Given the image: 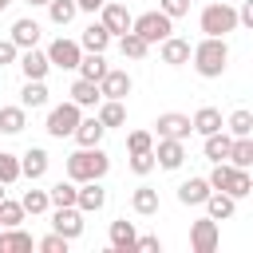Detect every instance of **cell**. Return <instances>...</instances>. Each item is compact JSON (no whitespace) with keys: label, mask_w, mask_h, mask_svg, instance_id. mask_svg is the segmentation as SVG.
<instances>
[{"label":"cell","mask_w":253,"mask_h":253,"mask_svg":"<svg viewBox=\"0 0 253 253\" xmlns=\"http://www.w3.org/2000/svg\"><path fill=\"white\" fill-rule=\"evenodd\" d=\"M182 162H186V142H178V138H158V146H154V166L178 170Z\"/></svg>","instance_id":"obj_12"},{"label":"cell","mask_w":253,"mask_h":253,"mask_svg":"<svg viewBox=\"0 0 253 253\" xmlns=\"http://www.w3.org/2000/svg\"><path fill=\"white\" fill-rule=\"evenodd\" d=\"M47 150L43 146H28L24 154H20V178H28V182H40L43 174H47Z\"/></svg>","instance_id":"obj_13"},{"label":"cell","mask_w":253,"mask_h":253,"mask_svg":"<svg viewBox=\"0 0 253 253\" xmlns=\"http://www.w3.org/2000/svg\"><path fill=\"white\" fill-rule=\"evenodd\" d=\"M134 221H126V217H119V221H111V233H107V241H111V249L115 253H126V249H134Z\"/></svg>","instance_id":"obj_20"},{"label":"cell","mask_w":253,"mask_h":253,"mask_svg":"<svg viewBox=\"0 0 253 253\" xmlns=\"http://www.w3.org/2000/svg\"><path fill=\"white\" fill-rule=\"evenodd\" d=\"M130 206H134V213H142V217L158 213V190H154V186H138V190L130 194Z\"/></svg>","instance_id":"obj_32"},{"label":"cell","mask_w":253,"mask_h":253,"mask_svg":"<svg viewBox=\"0 0 253 253\" xmlns=\"http://www.w3.org/2000/svg\"><path fill=\"white\" fill-rule=\"evenodd\" d=\"M43 55H47V63H51V67L75 71V67H79L83 47H79V40H63V36H59V40H51V43H47V51H43Z\"/></svg>","instance_id":"obj_6"},{"label":"cell","mask_w":253,"mask_h":253,"mask_svg":"<svg viewBox=\"0 0 253 253\" xmlns=\"http://www.w3.org/2000/svg\"><path fill=\"white\" fill-rule=\"evenodd\" d=\"M75 190H79V186L67 178V182H55V186L47 190V198H51V206H75Z\"/></svg>","instance_id":"obj_38"},{"label":"cell","mask_w":253,"mask_h":253,"mask_svg":"<svg viewBox=\"0 0 253 253\" xmlns=\"http://www.w3.org/2000/svg\"><path fill=\"white\" fill-rule=\"evenodd\" d=\"M119 51H123L126 59H142V55L150 51V43H146L138 32H123V36H119Z\"/></svg>","instance_id":"obj_34"},{"label":"cell","mask_w":253,"mask_h":253,"mask_svg":"<svg viewBox=\"0 0 253 253\" xmlns=\"http://www.w3.org/2000/svg\"><path fill=\"white\" fill-rule=\"evenodd\" d=\"M198 24H202L206 36H229V32H237V8L225 4V0H213V4L202 8Z\"/></svg>","instance_id":"obj_3"},{"label":"cell","mask_w":253,"mask_h":253,"mask_svg":"<svg viewBox=\"0 0 253 253\" xmlns=\"http://www.w3.org/2000/svg\"><path fill=\"white\" fill-rule=\"evenodd\" d=\"M99 83H91V79H75L71 83V103L75 107H99Z\"/></svg>","instance_id":"obj_30"},{"label":"cell","mask_w":253,"mask_h":253,"mask_svg":"<svg viewBox=\"0 0 253 253\" xmlns=\"http://www.w3.org/2000/svg\"><path fill=\"white\" fill-rule=\"evenodd\" d=\"M158 12H166L170 20H178V16L190 12V0H158Z\"/></svg>","instance_id":"obj_45"},{"label":"cell","mask_w":253,"mask_h":253,"mask_svg":"<svg viewBox=\"0 0 253 253\" xmlns=\"http://www.w3.org/2000/svg\"><path fill=\"white\" fill-rule=\"evenodd\" d=\"M28 126V111L24 107H0V130L4 134H20Z\"/></svg>","instance_id":"obj_33"},{"label":"cell","mask_w":253,"mask_h":253,"mask_svg":"<svg viewBox=\"0 0 253 253\" xmlns=\"http://www.w3.org/2000/svg\"><path fill=\"white\" fill-rule=\"evenodd\" d=\"M75 206H79L83 213H99V210L107 206V190H103L99 182H79V190H75Z\"/></svg>","instance_id":"obj_16"},{"label":"cell","mask_w":253,"mask_h":253,"mask_svg":"<svg viewBox=\"0 0 253 253\" xmlns=\"http://www.w3.org/2000/svg\"><path fill=\"white\" fill-rule=\"evenodd\" d=\"M130 32H138L146 43H162V40L174 32V20H170L166 12H158V8H154V12L134 16V20H130Z\"/></svg>","instance_id":"obj_4"},{"label":"cell","mask_w":253,"mask_h":253,"mask_svg":"<svg viewBox=\"0 0 253 253\" xmlns=\"http://www.w3.org/2000/svg\"><path fill=\"white\" fill-rule=\"evenodd\" d=\"M40 32H43V28H40L32 16H24V20H16V24H12V36H8V40L24 51V47H36V43H40Z\"/></svg>","instance_id":"obj_19"},{"label":"cell","mask_w":253,"mask_h":253,"mask_svg":"<svg viewBox=\"0 0 253 253\" xmlns=\"http://www.w3.org/2000/svg\"><path fill=\"white\" fill-rule=\"evenodd\" d=\"M24 4H32V8H43V4H47V0H24Z\"/></svg>","instance_id":"obj_49"},{"label":"cell","mask_w":253,"mask_h":253,"mask_svg":"<svg viewBox=\"0 0 253 253\" xmlns=\"http://www.w3.org/2000/svg\"><path fill=\"white\" fill-rule=\"evenodd\" d=\"M67 245H71V241H67V237H59L55 229H51L47 237H40V241H36V249H40V253H67Z\"/></svg>","instance_id":"obj_43"},{"label":"cell","mask_w":253,"mask_h":253,"mask_svg":"<svg viewBox=\"0 0 253 253\" xmlns=\"http://www.w3.org/2000/svg\"><path fill=\"white\" fill-rule=\"evenodd\" d=\"M8 225H24V206L12 198L0 202V229H8Z\"/></svg>","instance_id":"obj_39"},{"label":"cell","mask_w":253,"mask_h":253,"mask_svg":"<svg viewBox=\"0 0 253 253\" xmlns=\"http://www.w3.org/2000/svg\"><path fill=\"white\" fill-rule=\"evenodd\" d=\"M103 134H107V126H103L95 115H91V119H79V126L71 130V138H75L79 146H99V142H103Z\"/></svg>","instance_id":"obj_21"},{"label":"cell","mask_w":253,"mask_h":253,"mask_svg":"<svg viewBox=\"0 0 253 253\" xmlns=\"http://www.w3.org/2000/svg\"><path fill=\"white\" fill-rule=\"evenodd\" d=\"M130 87H134V79H130L123 67H107L103 79H99V95H103V99H126Z\"/></svg>","instance_id":"obj_10"},{"label":"cell","mask_w":253,"mask_h":253,"mask_svg":"<svg viewBox=\"0 0 253 253\" xmlns=\"http://www.w3.org/2000/svg\"><path fill=\"white\" fill-rule=\"evenodd\" d=\"M20 178V158L16 154H8V150H0V182L4 186H12Z\"/></svg>","instance_id":"obj_41"},{"label":"cell","mask_w":253,"mask_h":253,"mask_svg":"<svg viewBox=\"0 0 253 253\" xmlns=\"http://www.w3.org/2000/svg\"><path fill=\"white\" fill-rule=\"evenodd\" d=\"M225 126H229V134H233V138H241V134H253V111H245V107H241V111H233Z\"/></svg>","instance_id":"obj_37"},{"label":"cell","mask_w":253,"mask_h":253,"mask_svg":"<svg viewBox=\"0 0 253 253\" xmlns=\"http://www.w3.org/2000/svg\"><path fill=\"white\" fill-rule=\"evenodd\" d=\"M190 126H194V130L206 138V134L221 130L225 123H221V111H217V107H198V111H194V119H190Z\"/></svg>","instance_id":"obj_22"},{"label":"cell","mask_w":253,"mask_h":253,"mask_svg":"<svg viewBox=\"0 0 253 253\" xmlns=\"http://www.w3.org/2000/svg\"><path fill=\"white\" fill-rule=\"evenodd\" d=\"M8 4H12V0H0V12H4V8H8Z\"/></svg>","instance_id":"obj_50"},{"label":"cell","mask_w":253,"mask_h":253,"mask_svg":"<svg viewBox=\"0 0 253 253\" xmlns=\"http://www.w3.org/2000/svg\"><path fill=\"white\" fill-rule=\"evenodd\" d=\"M202 206H206V217H213V221H229V217L237 213V198H229V194H221V190H210V198H206Z\"/></svg>","instance_id":"obj_17"},{"label":"cell","mask_w":253,"mask_h":253,"mask_svg":"<svg viewBox=\"0 0 253 253\" xmlns=\"http://www.w3.org/2000/svg\"><path fill=\"white\" fill-rule=\"evenodd\" d=\"M229 178H233V166H229V162H213V170H210L206 182H210V190H221V194H225Z\"/></svg>","instance_id":"obj_40"},{"label":"cell","mask_w":253,"mask_h":253,"mask_svg":"<svg viewBox=\"0 0 253 253\" xmlns=\"http://www.w3.org/2000/svg\"><path fill=\"white\" fill-rule=\"evenodd\" d=\"M111 170V158L103 146H79L75 154H67V178L79 186V182H103Z\"/></svg>","instance_id":"obj_2"},{"label":"cell","mask_w":253,"mask_h":253,"mask_svg":"<svg viewBox=\"0 0 253 253\" xmlns=\"http://www.w3.org/2000/svg\"><path fill=\"white\" fill-rule=\"evenodd\" d=\"M134 249H146V253H154V249H162V241H158L154 233H146V237H134Z\"/></svg>","instance_id":"obj_47"},{"label":"cell","mask_w":253,"mask_h":253,"mask_svg":"<svg viewBox=\"0 0 253 253\" xmlns=\"http://www.w3.org/2000/svg\"><path fill=\"white\" fill-rule=\"evenodd\" d=\"M130 170H134L138 178H146V174L154 170V150H142V154H130Z\"/></svg>","instance_id":"obj_44"},{"label":"cell","mask_w":253,"mask_h":253,"mask_svg":"<svg viewBox=\"0 0 253 253\" xmlns=\"http://www.w3.org/2000/svg\"><path fill=\"white\" fill-rule=\"evenodd\" d=\"M130 12H126V4H115V0H107L103 8H99V24L111 32V40H119L123 32H130Z\"/></svg>","instance_id":"obj_9"},{"label":"cell","mask_w":253,"mask_h":253,"mask_svg":"<svg viewBox=\"0 0 253 253\" xmlns=\"http://www.w3.org/2000/svg\"><path fill=\"white\" fill-rule=\"evenodd\" d=\"M107 130L111 126H123L126 123V107H123V99H99V115H95Z\"/></svg>","instance_id":"obj_28"},{"label":"cell","mask_w":253,"mask_h":253,"mask_svg":"<svg viewBox=\"0 0 253 253\" xmlns=\"http://www.w3.org/2000/svg\"><path fill=\"white\" fill-rule=\"evenodd\" d=\"M79 47H83V51H107V47H111V32H107L103 24H87L83 36H79Z\"/></svg>","instance_id":"obj_25"},{"label":"cell","mask_w":253,"mask_h":253,"mask_svg":"<svg viewBox=\"0 0 253 253\" xmlns=\"http://www.w3.org/2000/svg\"><path fill=\"white\" fill-rule=\"evenodd\" d=\"M75 71H79V79H91V83H99V79H103V71H107V59H103V51H83Z\"/></svg>","instance_id":"obj_26"},{"label":"cell","mask_w":253,"mask_h":253,"mask_svg":"<svg viewBox=\"0 0 253 253\" xmlns=\"http://www.w3.org/2000/svg\"><path fill=\"white\" fill-rule=\"evenodd\" d=\"M47 103V83L43 79H24V91H20V107L24 111H36Z\"/></svg>","instance_id":"obj_27"},{"label":"cell","mask_w":253,"mask_h":253,"mask_svg":"<svg viewBox=\"0 0 253 253\" xmlns=\"http://www.w3.org/2000/svg\"><path fill=\"white\" fill-rule=\"evenodd\" d=\"M190 59H194V71L202 79H221L225 67H229V43H225V36H206L202 43L190 47Z\"/></svg>","instance_id":"obj_1"},{"label":"cell","mask_w":253,"mask_h":253,"mask_svg":"<svg viewBox=\"0 0 253 253\" xmlns=\"http://www.w3.org/2000/svg\"><path fill=\"white\" fill-rule=\"evenodd\" d=\"M0 202H4V182H0Z\"/></svg>","instance_id":"obj_51"},{"label":"cell","mask_w":253,"mask_h":253,"mask_svg":"<svg viewBox=\"0 0 253 253\" xmlns=\"http://www.w3.org/2000/svg\"><path fill=\"white\" fill-rule=\"evenodd\" d=\"M79 119H83V107H75V103L67 99V103H59V107H51V111H47L43 130H47L51 138H71V130L79 126Z\"/></svg>","instance_id":"obj_5"},{"label":"cell","mask_w":253,"mask_h":253,"mask_svg":"<svg viewBox=\"0 0 253 253\" xmlns=\"http://www.w3.org/2000/svg\"><path fill=\"white\" fill-rule=\"evenodd\" d=\"M20 206H24V213L40 217V213H47V210H51V198H47V190H24Z\"/></svg>","instance_id":"obj_35"},{"label":"cell","mask_w":253,"mask_h":253,"mask_svg":"<svg viewBox=\"0 0 253 253\" xmlns=\"http://www.w3.org/2000/svg\"><path fill=\"white\" fill-rule=\"evenodd\" d=\"M225 162H229V166H241V170H249V166H253V134H241V138H233V142H229V154H225Z\"/></svg>","instance_id":"obj_23"},{"label":"cell","mask_w":253,"mask_h":253,"mask_svg":"<svg viewBox=\"0 0 253 253\" xmlns=\"http://www.w3.org/2000/svg\"><path fill=\"white\" fill-rule=\"evenodd\" d=\"M217 241H221V229H217L213 217H198V221L190 225V249H194V253H213Z\"/></svg>","instance_id":"obj_7"},{"label":"cell","mask_w":253,"mask_h":253,"mask_svg":"<svg viewBox=\"0 0 253 253\" xmlns=\"http://www.w3.org/2000/svg\"><path fill=\"white\" fill-rule=\"evenodd\" d=\"M75 4H79V12H99L107 0H75Z\"/></svg>","instance_id":"obj_48"},{"label":"cell","mask_w":253,"mask_h":253,"mask_svg":"<svg viewBox=\"0 0 253 253\" xmlns=\"http://www.w3.org/2000/svg\"><path fill=\"white\" fill-rule=\"evenodd\" d=\"M225 194H229V198H249V194H253V174L241 170V166H233V178H229Z\"/></svg>","instance_id":"obj_36"},{"label":"cell","mask_w":253,"mask_h":253,"mask_svg":"<svg viewBox=\"0 0 253 253\" xmlns=\"http://www.w3.org/2000/svg\"><path fill=\"white\" fill-rule=\"evenodd\" d=\"M154 130H158V138H178V142H186L190 138V115H178V111H166V115H158V123H154Z\"/></svg>","instance_id":"obj_11"},{"label":"cell","mask_w":253,"mask_h":253,"mask_svg":"<svg viewBox=\"0 0 253 253\" xmlns=\"http://www.w3.org/2000/svg\"><path fill=\"white\" fill-rule=\"evenodd\" d=\"M51 229H55L59 237L75 241V237L83 233V210H79V206H55V213H51Z\"/></svg>","instance_id":"obj_8"},{"label":"cell","mask_w":253,"mask_h":253,"mask_svg":"<svg viewBox=\"0 0 253 253\" xmlns=\"http://www.w3.org/2000/svg\"><path fill=\"white\" fill-rule=\"evenodd\" d=\"M225 4H237V0H225Z\"/></svg>","instance_id":"obj_52"},{"label":"cell","mask_w":253,"mask_h":253,"mask_svg":"<svg viewBox=\"0 0 253 253\" xmlns=\"http://www.w3.org/2000/svg\"><path fill=\"white\" fill-rule=\"evenodd\" d=\"M158 55H162V63H170V67H186L190 63V40H182V36H166L162 43H158Z\"/></svg>","instance_id":"obj_14"},{"label":"cell","mask_w":253,"mask_h":253,"mask_svg":"<svg viewBox=\"0 0 253 253\" xmlns=\"http://www.w3.org/2000/svg\"><path fill=\"white\" fill-rule=\"evenodd\" d=\"M43 8H47V20H51L55 28H67V24L79 16V4H75V0H47Z\"/></svg>","instance_id":"obj_29"},{"label":"cell","mask_w":253,"mask_h":253,"mask_svg":"<svg viewBox=\"0 0 253 253\" xmlns=\"http://www.w3.org/2000/svg\"><path fill=\"white\" fill-rule=\"evenodd\" d=\"M210 198V182L206 178H186L182 186H178V202L182 206H202Z\"/></svg>","instance_id":"obj_24"},{"label":"cell","mask_w":253,"mask_h":253,"mask_svg":"<svg viewBox=\"0 0 253 253\" xmlns=\"http://www.w3.org/2000/svg\"><path fill=\"white\" fill-rule=\"evenodd\" d=\"M16 55H20V47H16L12 40H0V67H8V63H16Z\"/></svg>","instance_id":"obj_46"},{"label":"cell","mask_w":253,"mask_h":253,"mask_svg":"<svg viewBox=\"0 0 253 253\" xmlns=\"http://www.w3.org/2000/svg\"><path fill=\"white\" fill-rule=\"evenodd\" d=\"M229 142H233V134H225V130H213V134H206V158L210 162H225V154H229Z\"/></svg>","instance_id":"obj_31"},{"label":"cell","mask_w":253,"mask_h":253,"mask_svg":"<svg viewBox=\"0 0 253 253\" xmlns=\"http://www.w3.org/2000/svg\"><path fill=\"white\" fill-rule=\"evenodd\" d=\"M126 150H130V154L154 150V134H150V130H130V134H126Z\"/></svg>","instance_id":"obj_42"},{"label":"cell","mask_w":253,"mask_h":253,"mask_svg":"<svg viewBox=\"0 0 253 253\" xmlns=\"http://www.w3.org/2000/svg\"><path fill=\"white\" fill-rule=\"evenodd\" d=\"M16 63H20V71H24V79H47V71H51V63H47V55H43L40 47H24V51L16 55Z\"/></svg>","instance_id":"obj_15"},{"label":"cell","mask_w":253,"mask_h":253,"mask_svg":"<svg viewBox=\"0 0 253 253\" xmlns=\"http://www.w3.org/2000/svg\"><path fill=\"white\" fill-rule=\"evenodd\" d=\"M32 249H36V241H32V233H24L20 225L0 229V253H32Z\"/></svg>","instance_id":"obj_18"}]
</instances>
